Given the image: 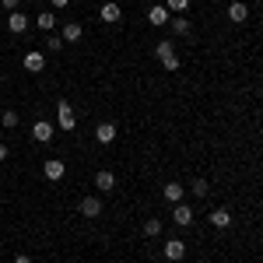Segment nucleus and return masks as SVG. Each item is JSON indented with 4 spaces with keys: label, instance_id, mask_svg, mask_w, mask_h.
Masks as SVG:
<instances>
[{
    "label": "nucleus",
    "instance_id": "nucleus-1",
    "mask_svg": "<svg viewBox=\"0 0 263 263\" xmlns=\"http://www.w3.org/2000/svg\"><path fill=\"white\" fill-rule=\"evenodd\" d=\"M155 57L162 60V67L168 70V74H176V70H179V57H176V46H172L168 39H162L158 46H155Z\"/></svg>",
    "mask_w": 263,
    "mask_h": 263
},
{
    "label": "nucleus",
    "instance_id": "nucleus-2",
    "mask_svg": "<svg viewBox=\"0 0 263 263\" xmlns=\"http://www.w3.org/2000/svg\"><path fill=\"white\" fill-rule=\"evenodd\" d=\"M21 63H25V70H28V74H42V70H46V53H39V49H28Z\"/></svg>",
    "mask_w": 263,
    "mask_h": 263
},
{
    "label": "nucleus",
    "instance_id": "nucleus-3",
    "mask_svg": "<svg viewBox=\"0 0 263 263\" xmlns=\"http://www.w3.org/2000/svg\"><path fill=\"white\" fill-rule=\"evenodd\" d=\"M53 134H57V126H53L49 120H35V123H32V137H35L39 144H49V141H53Z\"/></svg>",
    "mask_w": 263,
    "mask_h": 263
},
{
    "label": "nucleus",
    "instance_id": "nucleus-4",
    "mask_svg": "<svg viewBox=\"0 0 263 263\" xmlns=\"http://www.w3.org/2000/svg\"><path fill=\"white\" fill-rule=\"evenodd\" d=\"M42 176L49 182H60L63 176H67V162H60V158H49V162L42 165Z\"/></svg>",
    "mask_w": 263,
    "mask_h": 263
},
{
    "label": "nucleus",
    "instance_id": "nucleus-5",
    "mask_svg": "<svg viewBox=\"0 0 263 263\" xmlns=\"http://www.w3.org/2000/svg\"><path fill=\"white\" fill-rule=\"evenodd\" d=\"M172 221L179 228H190L193 224V207L190 203H172Z\"/></svg>",
    "mask_w": 263,
    "mask_h": 263
},
{
    "label": "nucleus",
    "instance_id": "nucleus-6",
    "mask_svg": "<svg viewBox=\"0 0 263 263\" xmlns=\"http://www.w3.org/2000/svg\"><path fill=\"white\" fill-rule=\"evenodd\" d=\"M168 28H172L179 39H190V35H193V21L186 18V14H176V18H168Z\"/></svg>",
    "mask_w": 263,
    "mask_h": 263
},
{
    "label": "nucleus",
    "instance_id": "nucleus-7",
    "mask_svg": "<svg viewBox=\"0 0 263 263\" xmlns=\"http://www.w3.org/2000/svg\"><path fill=\"white\" fill-rule=\"evenodd\" d=\"M57 123H60V130H74V109H70V102H57Z\"/></svg>",
    "mask_w": 263,
    "mask_h": 263
},
{
    "label": "nucleus",
    "instance_id": "nucleus-8",
    "mask_svg": "<svg viewBox=\"0 0 263 263\" xmlns=\"http://www.w3.org/2000/svg\"><path fill=\"white\" fill-rule=\"evenodd\" d=\"M162 253H165V260H168V263H179L182 256H186V242H182V239H168Z\"/></svg>",
    "mask_w": 263,
    "mask_h": 263
},
{
    "label": "nucleus",
    "instance_id": "nucleus-9",
    "mask_svg": "<svg viewBox=\"0 0 263 263\" xmlns=\"http://www.w3.org/2000/svg\"><path fill=\"white\" fill-rule=\"evenodd\" d=\"M78 211H81V218H99V214H102V200H99V197H81Z\"/></svg>",
    "mask_w": 263,
    "mask_h": 263
},
{
    "label": "nucleus",
    "instance_id": "nucleus-10",
    "mask_svg": "<svg viewBox=\"0 0 263 263\" xmlns=\"http://www.w3.org/2000/svg\"><path fill=\"white\" fill-rule=\"evenodd\" d=\"M99 18H102V21H109V25H116V21H123V11H120V4H116V0H109V4H102V7H99Z\"/></svg>",
    "mask_w": 263,
    "mask_h": 263
},
{
    "label": "nucleus",
    "instance_id": "nucleus-11",
    "mask_svg": "<svg viewBox=\"0 0 263 263\" xmlns=\"http://www.w3.org/2000/svg\"><path fill=\"white\" fill-rule=\"evenodd\" d=\"M168 18H172V14H168V7H165V4H155V7L147 11V21H151L155 28H162V25H168Z\"/></svg>",
    "mask_w": 263,
    "mask_h": 263
},
{
    "label": "nucleus",
    "instance_id": "nucleus-12",
    "mask_svg": "<svg viewBox=\"0 0 263 263\" xmlns=\"http://www.w3.org/2000/svg\"><path fill=\"white\" fill-rule=\"evenodd\" d=\"M7 28H11L14 35L28 32V14H21V11H11V14H7Z\"/></svg>",
    "mask_w": 263,
    "mask_h": 263
},
{
    "label": "nucleus",
    "instance_id": "nucleus-13",
    "mask_svg": "<svg viewBox=\"0 0 263 263\" xmlns=\"http://www.w3.org/2000/svg\"><path fill=\"white\" fill-rule=\"evenodd\" d=\"M95 141L99 144H112L116 141V123H99V126H95Z\"/></svg>",
    "mask_w": 263,
    "mask_h": 263
},
{
    "label": "nucleus",
    "instance_id": "nucleus-14",
    "mask_svg": "<svg viewBox=\"0 0 263 263\" xmlns=\"http://www.w3.org/2000/svg\"><path fill=\"white\" fill-rule=\"evenodd\" d=\"M182 193H186V186H182V182H165V190H162V197L168 203H182Z\"/></svg>",
    "mask_w": 263,
    "mask_h": 263
},
{
    "label": "nucleus",
    "instance_id": "nucleus-15",
    "mask_svg": "<svg viewBox=\"0 0 263 263\" xmlns=\"http://www.w3.org/2000/svg\"><path fill=\"white\" fill-rule=\"evenodd\" d=\"M63 42H81V35H84V28H81V21H67L63 25Z\"/></svg>",
    "mask_w": 263,
    "mask_h": 263
},
{
    "label": "nucleus",
    "instance_id": "nucleus-16",
    "mask_svg": "<svg viewBox=\"0 0 263 263\" xmlns=\"http://www.w3.org/2000/svg\"><path fill=\"white\" fill-rule=\"evenodd\" d=\"M249 18V7H246V0H235L232 7H228V21H235V25H242Z\"/></svg>",
    "mask_w": 263,
    "mask_h": 263
},
{
    "label": "nucleus",
    "instance_id": "nucleus-17",
    "mask_svg": "<svg viewBox=\"0 0 263 263\" xmlns=\"http://www.w3.org/2000/svg\"><path fill=\"white\" fill-rule=\"evenodd\" d=\"M95 186H99L102 193H112V190H116V176H112L109 168H102L99 176H95Z\"/></svg>",
    "mask_w": 263,
    "mask_h": 263
},
{
    "label": "nucleus",
    "instance_id": "nucleus-18",
    "mask_svg": "<svg viewBox=\"0 0 263 263\" xmlns=\"http://www.w3.org/2000/svg\"><path fill=\"white\" fill-rule=\"evenodd\" d=\"M207 221L214 224V228H228V224H232V214H228L224 207H218V211H211V218H207Z\"/></svg>",
    "mask_w": 263,
    "mask_h": 263
},
{
    "label": "nucleus",
    "instance_id": "nucleus-19",
    "mask_svg": "<svg viewBox=\"0 0 263 263\" xmlns=\"http://www.w3.org/2000/svg\"><path fill=\"white\" fill-rule=\"evenodd\" d=\"M35 25H39L42 32H46V35H49V32H53V28H57V14H53V11H42L39 18H35Z\"/></svg>",
    "mask_w": 263,
    "mask_h": 263
},
{
    "label": "nucleus",
    "instance_id": "nucleus-20",
    "mask_svg": "<svg viewBox=\"0 0 263 263\" xmlns=\"http://www.w3.org/2000/svg\"><path fill=\"white\" fill-rule=\"evenodd\" d=\"M144 235H147V239H158V235H162V218H147V221H144Z\"/></svg>",
    "mask_w": 263,
    "mask_h": 263
},
{
    "label": "nucleus",
    "instance_id": "nucleus-21",
    "mask_svg": "<svg viewBox=\"0 0 263 263\" xmlns=\"http://www.w3.org/2000/svg\"><path fill=\"white\" fill-rule=\"evenodd\" d=\"M190 193H193L197 200H203V197L211 193V182H207V179H193V186H190Z\"/></svg>",
    "mask_w": 263,
    "mask_h": 263
},
{
    "label": "nucleus",
    "instance_id": "nucleus-22",
    "mask_svg": "<svg viewBox=\"0 0 263 263\" xmlns=\"http://www.w3.org/2000/svg\"><path fill=\"white\" fill-rule=\"evenodd\" d=\"M46 49L60 53V49H63V35H57V32H49V35H46Z\"/></svg>",
    "mask_w": 263,
    "mask_h": 263
},
{
    "label": "nucleus",
    "instance_id": "nucleus-23",
    "mask_svg": "<svg viewBox=\"0 0 263 263\" xmlns=\"http://www.w3.org/2000/svg\"><path fill=\"white\" fill-rule=\"evenodd\" d=\"M165 7H168V14H182L190 7V0H165Z\"/></svg>",
    "mask_w": 263,
    "mask_h": 263
},
{
    "label": "nucleus",
    "instance_id": "nucleus-24",
    "mask_svg": "<svg viewBox=\"0 0 263 263\" xmlns=\"http://www.w3.org/2000/svg\"><path fill=\"white\" fill-rule=\"evenodd\" d=\"M0 123H4L7 130H11V126H18V112H14V109H4V112H0Z\"/></svg>",
    "mask_w": 263,
    "mask_h": 263
},
{
    "label": "nucleus",
    "instance_id": "nucleus-25",
    "mask_svg": "<svg viewBox=\"0 0 263 263\" xmlns=\"http://www.w3.org/2000/svg\"><path fill=\"white\" fill-rule=\"evenodd\" d=\"M0 7L11 14V11H18V7H21V0H0Z\"/></svg>",
    "mask_w": 263,
    "mask_h": 263
},
{
    "label": "nucleus",
    "instance_id": "nucleus-26",
    "mask_svg": "<svg viewBox=\"0 0 263 263\" xmlns=\"http://www.w3.org/2000/svg\"><path fill=\"white\" fill-rule=\"evenodd\" d=\"M49 4H53V11H63V7H67L70 0H49Z\"/></svg>",
    "mask_w": 263,
    "mask_h": 263
},
{
    "label": "nucleus",
    "instance_id": "nucleus-27",
    "mask_svg": "<svg viewBox=\"0 0 263 263\" xmlns=\"http://www.w3.org/2000/svg\"><path fill=\"white\" fill-rule=\"evenodd\" d=\"M14 263H32V256H25V253H21V256H14Z\"/></svg>",
    "mask_w": 263,
    "mask_h": 263
},
{
    "label": "nucleus",
    "instance_id": "nucleus-28",
    "mask_svg": "<svg viewBox=\"0 0 263 263\" xmlns=\"http://www.w3.org/2000/svg\"><path fill=\"white\" fill-rule=\"evenodd\" d=\"M0 162H7V144H0Z\"/></svg>",
    "mask_w": 263,
    "mask_h": 263
},
{
    "label": "nucleus",
    "instance_id": "nucleus-29",
    "mask_svg": "<svg viewBox=\"0 0 263 263\" xmlns=\"http://www.w3.org/2000/svg\"><path fill=\"white\" fill-rule=\"evenodd\" d=\"M21 4H35V0H21Z\"/></svg>",
    "mask_w": 263,
    "mask_h": 263
},
{
    "label": "nucleus",
    "instance_id": "nucleus-30",
    "mask_svg": "<svg viewBox=\"0 0 263 263\" xmlns=\"http://www.w3.org/2000/svg\"><path fill=\"white\" fill-rule=\"evenodd\" d=\"M214 4H221V0H214Z\"/></svg>",
    "mask_w": 263,
    "mask_h": 263
}]
</instances>
